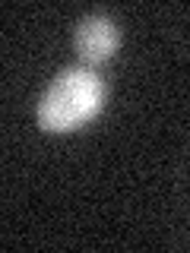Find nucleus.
<instances>
[{"label":"nucleus","instance_id":"f257e3e1","mask_svg":"<svg viewBox=\"0 0 190 253\" xmlns=\"http://www.w3.org/2000/svg\"><path fill=\"white\" fill-rule=\"evenodd\" d=\"M105 108V83L92 67H63L38 95L35 121L45 133H73Z\"/></svg>","mask_w":190,"mask_h":253},{"label":"nucleus","instance_id":"f03ea898","mask_svg":"<svg viewBox=\"0 0 190 253\" xmlns=\"http://www.w3.org/2000/svg\"><path fill=\"white\" fill-rule=\"evenodd\" d=\"M73 47H76V57L83 60V67L108 63L121 47V29H117L114 16H108L105 10L79 16L73 29Z\"/></svg>","mask_w":190,"mask_h":253}]
</instances>
